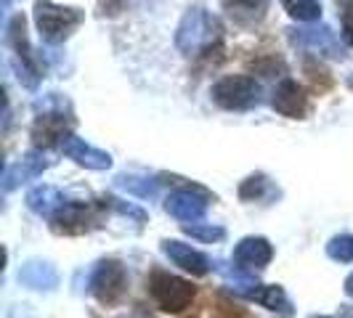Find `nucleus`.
Listing matches in <instances>:
<instances>
[{"mask_svg":"<svg viewBox=\"0 0 353 318\" xmlns=\"http://www.w3.org/2000/svg\"><path fill=\"white\" fill-rule=\"evenodd\" d=\"M223 37V24L218 17H212L208 8L192 6L186 8V14L181 17L176 30V45L183 56H202L210 53L212 48L221 45Z\"/></svg>","mask_w":353,"mask_h":318,"instance_id":"1","label":"nucleus"},{"mask_svg":"<svg viewBox=\"0 0 353 318\" xmlns=\"http://www.w3.org/2000/svg\"><path fill=\"white\" fill-rule=\"evenodd\" d=\"M6 43H8V48L14 53V67H17L19 83L24 88L35 90L46 67L40 64V59L32 53V45L27 40V21H24L21 14H17V17L6 24Z\"/></svg>","mask_w":353,"mask_h":318,"instance_id":"2","label":"nucleus"},{"mask_svg":"<svg viewBox=\"0 0 353 318\" xmlns=\"http://www.w3.org/2000/svg\"><path fill=\"white\" fill-rule=\"evenodd\" d=\"M83 11L72 6H56L51 0H37L35 3V24L37 32L46 43L59 45L83 24Z\"/></svg>","mask_w":353,"mask_h":318,"instance_id":"3","label":"nucleus"},{"mask_svg":"<svg viewBox=\"0 0 353 318\" xmlns=\"http://www.w3.org/2000/svg\"><path fill=\"white\" fill-rule=\"evenodd\" d=\"M149 295L165 313H183L196 297V289L192 282L181 279L170 271H152L149 276Z\"/></svg>","mask_w":353,"mask_h":318,"instance_id":"4","label":"nucleus"},{"mask_svg":"<svg viewBox=\"0 0 353 318\" xmlns=\"http://www.w3.org/2000/svg\"><path fill=\"white\" fill-rule=\"evenodd\" d=\"M261 83L250 74H229L212 85V101L226 112H248L261 104Z\"/></svg>","mask_w":353,"mask_h":318,"instance_id":"5","label":"nucleus"},{"mask_svg":"<svg viewBox=\"0 0 353 318\" xmlns=\"http://www.w3.org/2000/svg\"><path fill=\"white\" fill-rule=\"evenodd\" d=\"M88 292L106 308L123 302L125 295H128V271H125V265L120 260H114V257L101 260L90 273Z\"/></svg>","mask_w":353,"mask_h":318,"instance_id":"6","label":"nucleus"},{"mask_svg":"<svg viewBox=\"0 0 353 318\" xmlns=\"http://www.w3.org/2000/svg\"><path fill=\"white\" fill-rule=\"evenodd\" d=\"M104 199L101 202H67L61 210L51 218V229L64 236H77V233H88V231L101 226V212L106 210Z\"/></svg>","mask_w":353,"mask_h":318,"instance_id":"7","label":"nucleus"},{"mask_svg":"<svg viewBox=\"0 0 353 318\" xmlns=\"http://www.w3.org/2000/svg\"><path fill=\"white\" fill-rule=\"evenodd\" d=\"M287 32H290V43L303 48V51H311L316 56H330V59H343L345 56L340 40L332 32V27H327L321 21H308L305 27L287 30Z\"/></svg>","mask_w":353,"mask_h":318,"instance_id":"8","label":"nucleus"},{"mask_svg":"<svg viewBox=\"0 0 353 318\" xmlns=\"http://www.w3.org/2000/svg\"><path fill=\"white\" fill-rule=\"evenodd\" d=\"M208 204H210V191H205L196 183H186L183 189H176L165 199V212L173 215L181 223H194V220L205 218Z\"/></svg>","mask_w":353,"mask_h":318,"instance_id":"9","label":"nucleus"},{"mask_svg":"<svg viewBox=\"0 0 353 318\" xmlns=\"http://www.w3.org/2000/svg\"><path fill=\"white\" fill-rule=\"evenodd\" d=\"M72 120L64 112H43L32 125V141L37 149H51L56 143H61L70 136Z\"/></svg>","mask_w":353,"mask_h":318,"instance_id":"10","label":"nucleus"},{"mask_svg":"<svg viewBox=\"0 0 353 318\" xmlns=\"http://www.w3.org/2000/svg\"><path fill=\"white\" fill-rule=\"evenodd\" d=\"M271 106L282 114V117H290V120H303L308 114V93L303 85H298L295 80H282L276 90H274V98H271Z\"/></svg>","mask_w":353,"mask_h":318,"instance_id":"11","label":"nucleus"},{"mask_svg":"<svg viewBox=\"0 0 353 318\" xmlns=\"http://www.w3.org/2000/svg\"><path fill=\"white\" fill-rule=\"evenodd\" d=\"M162 252H165V257H168L170 263L178 265V268H183V271L192 273V276H208V273H210L212 263L199 252V249L192 247V244H183V242H178V239H165V242H162Z\"/></svg>","mask_w":353,"mask_h":318,"instance_id":"12","label":"nucleus"},{"mask_svg":"<svg viewBox=\"0 0 353 318\" xmlns=\"http://www.w3.org/2000/svg\"><path fill=\"white\" fill-rule=\"evenodd\" d=\"M274 260V247L263 236H248L234 247V263L245 271H261Z\"/></svg>","mask_w":353,"mask_h":318,"instance_id":"13","label":"nucleus"},{"mask_svg":"<svg viewBox=\"0 0 353 318\" xmlns=\"http://www.w3.org/2000/svg\"><path fill=\"white\" fill-rule=\"evenodd\" d=\"M61 151H64L74 165H80V167H85V170H109V167H112V157H109L106 151L90 146V143H85L83 138H77V136H72V133L61 141Z\"/></svg>","mask_w":353,"mask_h":318,"instance_id":"14","label":"nucleus"},{"mask_svg":"<svg viewBox=\"0 0 353 318\" xmlns=\"http://www.w3.org/2000/svg\"><path fill=\"white\" fill-rule=\"evenodd\" d=\"M48 165H51L48 157H43L40 151L24 154V159H19L17 165H8V167H6V173H3V191L8 194V191H14L21 183L43 176V170H48Z\"/></svg>","mask_w":353,"mask_h":318,"instance_id":"15","label":"nucleus"},{"mask_svg":"<svg viewBox=\"0 0 353 318\" xmlns=\"http://www.w3.org/2000/svg\"><path fill=\"white\" fill-rule=\"evenodd\" d=\"M245 297L261 302L263 308H268V310H274V313H279L284 318L292 316V302H290L287 292H284L279 284H258L250 292H245Z\"/></svg>","mask_w":353,"mask_h":318,"instance_id":"16","label":"nucleus"},{"mask_svg":"<svg viewBox=\"0 0 353 318\" xmlns=\"http://www.w3.org/2000/svg\"><path fill=\"white\" fill-rule=\"evenodd\" d=\"M67 202L70 199L61 194L59 189H53V186H37V189H32L27 194V207L35 212V215H40V218H46V220H51L53 215L61 210Z\"/></svg>","mask_w":353,"mask_h":318,"instance_id":"17","label":"nucleus"},{"mask_svg":"<svg viewBox=\"0 0 353 318\" xmlns=\"http://www.w3.org/2000/svg\"><path fill=\"white\" fill-rule=\"evenodd\" d=\"M221 6L236 24H255L268 11V0H221Z\"/></svg>","mask_w":353,"mask_h":318,"instance_id":"18","label":"nucleus"},{"mask_svg":"<svg viewBox=\"0 0 353 318\" xmlns=\"http://www.w3.org/2000/svg\"><path fill=\"white\" fill-rule=\"evenodd\" d=\"M276 196H279L276 183L263 173L245 178L242 186H239V199L242 202H268V199H276Z\"/></svg>","mask_w":353,"mask_h":318,"instance_id":"19","label":"nucleus"},{"mask_svg":"<svg viewBox=\"0 0 353 318\" xmlns=\"http://www.w3.org/2000/svg\"><path fill=\"white\" fill-rule=\"evenodd\" d=\"M19 279L27 284V286H32V289H53L56 282H59V276H56V271H53L48 263H27L21 268V273H19Z\"/></svg>","mask_w":353,"mask_h":318,"instance_id":"20","label":"nucleus"},{"mask_svg":"<svg viewBox=\"0 0 353 318\" xmlns=\"http://www.w3.org/2000/svg\"><path fill=\"white\" fill-rule=\"evenodd\" d=\"M282 6L290 17L303 21V24L321 19V3L319 0H282Z\"/></svg>","mask_w":353,"mask_h":318,"instance_id":"21","label":"nucleus"},{"mask_svg":"<svg viewBox=\"0 0 353 318\" xmlns=\"http://www.w3.org/2000/svg\"><path fill=\"white\" fill-rule=\"evenodd\" d=\"M183 233H189L192 239H199V242H205V244H212V242H223L226 239V229H221V226H212V223H183L181 226Z\"/></svg>","mask_w":353,"mask_h":318,"instance_id":"22","label":"nucleus"},{"mask_svg":"<svg viewBox=\"0 0 353 318\" xmlns=\"http://www.w3.org/2000/svg\"><path fill=\"white\" fill-rule=\"evenodd\" d=\"M327 255L335 263H353V233H340L335 239H330Z\"/></svg>","mask_w":353,"mask_h":318,"instance_id":"23","label":"nucleus"},{"mask_svg":"<svg viewBox=\"0 0 353 318\" xmlns=\"http://www.w3.org/2000/svg\"><path fill=\"white\" fill-rule=\"evenodd\" d=\"M117 186L130 191V194H139L143 199L157 194V180H149V178H136V176H120L117 178Z\"/></svg>","mask_w":353,"mask_h":318,"instance_id":"24","label":"nucleus"},{"mask_svg":"<svg viewBox=\"0 0 353 318\" xmlns=\"http://www.w3.org/2000/svg\"><path fill=\"white\" fill-rule=\"evenodd\" d=\"M343 37L353 45V0H343Z\"/></svg>","mask_w":353,"mask_h":318,"instance_id":"25","label":"nucleus"},{"mask_svg":"<svg viewBox=\"0 0 353 318\" xmlns=\"http://www.w3.org/2000/svg\"><path fill=\"white\" fill-rule=\"evenodd\" d=\"M218 313H221V318H239V310H234V305H229V302H221Z\"/></svg>","mask_w":353,"mask_h":318,"instance_id":"26","label":"nucleus"},{"mask_svg":"<svg viewBox=\"0 0 353 318\" xmlns=\"http://www.w3.org/2000/svg\"><path fill=\"white\" fill-rule=\"evenodd\" d=\"M345 295H348V297H353V273L345 279Z\"/></svg>","mask_w":353,"mask_h":318,"instance_id":"27","label":"nucleus"},{"mask_svg":"<svg viewBox=\"0 0 353 318\" xmlns=\"http://www.w3.org/2000/svg\"><path fill=\"white\" fill-rule=\"evenodd\" d=\"M0 3H3V11H8V6H11L14 0H0Z\"/></svg>","mask_w":353,"mask_h":318,"instance_id":"28","label":"nucleus"},{"mask_svg":"<svg viewBox=\"0 0 353 318\" xmlns=\"http://www.w3.org/2000/svg\"><path fill=\"white\" fill-rule=\"evenodd\" d=\"M348 85H351V90H353V74L348 77Z\"/></svg>","mask_w":353,"mask_h":318,"instance_id":"29","label":"nucleus"},{"mask_svg":"<svg viewBox=\"0 0 353 318\" xmlns=\"http://www.w3.org/2000/svg\"><path fill=\"white\" fill-rule=\"evenodd\" d=\"M314 318H327V316H314Z\"/></svg>","mask_w":353,"mask_h":318,"instance_id":"30","label":"nucleus"}]
</instances>
